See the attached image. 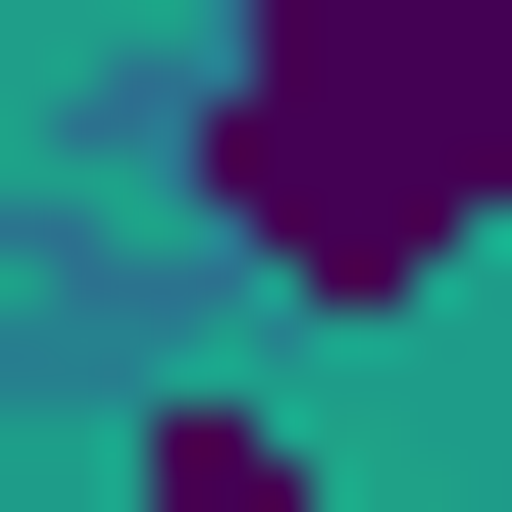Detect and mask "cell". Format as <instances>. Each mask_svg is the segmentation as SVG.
<instances>
[{
  "label": "cell",
  "mask_w": 512,
  "mask_h": 512,
  "mask_svg": "<svg viewBox=\"0 0 512 512\" xmlns=\"http://www.w3.org/2000/svg\"><path fill=\"white\" fill-rule=\"evenodd\" d=\"M410 205H512V52H359V103H256V256H410Z\"/></svg>",
  "instance_id": "6da1fadb"
}]
</instances>
